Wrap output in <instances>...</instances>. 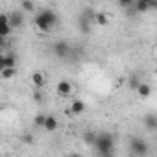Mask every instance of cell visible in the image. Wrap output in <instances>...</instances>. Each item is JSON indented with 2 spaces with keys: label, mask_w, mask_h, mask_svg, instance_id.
<instances>
[{
  "label": "cell",
  "mask_w": 157,
  "mask_h": 157,
  "mask_svg": "<svg viewBox=\"0 0 157 157\" xmlns=\"http://www.w3.org/2000/svg\"><path fill=\"white\" fill-rule=\"evenodd\" d=\"M4 44H6V37L0 35V46H4Z\"/></svg>",
  "instance_id": "obj_26"
},
{
  "label": "cell",
  "mask_w": 157,
  "mask_h": 157,
  "mask_svg": "<svg viewBox=\"0 0 157 157\" xmlns=\"http://www.w3.org/2000/svg\"><path fill=\"white\" fill-rule=\"evenodd\" d=\"M94 19H96V22H98V26H107V24H109L107 15H104V13H96Z\"/></svg>",
  "instance_id": "obj_17"
},
{
  "label": "cell",
  "mask_w": 157,
  "mask_h": 157,
  "mask_svg": "<svg viewBox=\"0 0 157 157\" xmlns=\"http://www.w3.org/2000/svg\"><path fill=\"white\" fill-rule=\"evenodd\" d=\"M94 137H96V133H85V135H83V140H85L89 146H93V144H94Z\"/></svg>",
  "instance_id": "obj_20"
},
{
  "label": "cell",
  "mask_w": 157,
  "mask_h": 157,
  "mask_svg": "<svg viewBox=\"0 0 157 157\" xmlns=\"http://www.w3.org/2000/svg\"><path fill=\"white\" fill-rule=\"evenodd\" d=\"M139 83H140V80H139L137 76H131L129 80H128V85H129L131 89H137V85H139Z\"/></svg>",
  "instance_id": "obj_21"
},
{
  "label": "cell",
  "mask_w": 157,
  "mask_h": 157,
  "mask_svg": "<svg viewBox=\"0 0 157 157\" xmlns=\"http://www.w3.org/2000/svg\"><path fill=\"white\" fill-rule=\"evenodd\" d=\"M129 148H131V153L137 155V157L148 155V144H146V140H142V139H139V137H133V139H131Z\"/></svg>",
  "instance_id": "obj_4"
},
{
  "label": "cell",
  "mask_w": 157,
  "mask_h": 157,
  "mask_svg": "<svg viewBox=\"0 0 157 157\" xmlns=\"http://www.w3.org/2000/svg\"><path fill=\"white\" fill-rule=\"evenodd\" d=\"M144 126H146L148 131H155V129H157V117H155V115L144 117Z\"/></svg>",
  "instance_id": "obj_12"
},
{
  "label": "cell",
  "mask_w": 157,
  "mask_h": 157,
  "mask_svg": "<svg viewBox=\"0 0 157 157\" xmlns=\"http://www.w3.org/2000/svg\"><path fill=\"white\" fill-rule=\"evenodd\" d=\"M135 91H137V93H139L142 98H148V96L151 94V87H150L148 83H142V82L137 85V89H135Z\"/></svg>",
  "instance_id": "obj_13"
},
{
  "label": "cell",
  "mask_w": 157,
  "mask_h": 157,
  "mask_svg": "<svg viewBox=\"0 0 157 157\" xmlns=\"http://www.w3.org/2000/svg\"><path fill=\"white\" fill-rule=\"evenodd\" d=\"M17 74V68L15 67H8V68H4L2 72H0V76L4 78V80H10V78H13Z\"/></svg>",
  "instance_id": "obj_16"
},
{
  "label": "cell",
  "mask_w": 157,
  "mask_h": 157,
  "mask_svg": "<svg viewBox=\"0 0 157 157\" xmlns=\"http://www.w3.org/2000/svg\"><path fill=\"white\" fill-rule=\"evenodd\" d=\"M70 115H82L83 111H85V104L82 102V100H74L72 104H70Z\"/></svg>",
  "instance_id": "obj_10"
},
{
  "label": "cell",
  "mask_w": 157,
  "mask_h": 157,
  "mask_svg": "<svg viewBox=\"0 0 157 157\" xmlns=\"http://www.w3.org/2000/svg\"><path fill=\"white\" fill-rule=\"evenodd\" d=\"M133 2V0H118V4L120 6H124V8H129V4Z\"/></svg>",
  "instance_id": "obj_23"
},
{
  "label": "cell",
  "mask_w": 157,
  "mask_h": 157,
  "mask_svg": "<svg viewBox=\"0 0 157 157\" xmlns=\"http://www.w3.org/2000/svg\"><path fill=\"white\" fill-rule=\"evenodd\" d=\"M11 32H13V30H11L10 22H8V15H0V35H2V37H8Z\"/></svg>",
  "instance_id": "obj_8"
},
{
  "label": "cell",
  "mask_w": 157,
  "mask_h": 157,
  "mask_svg": "<svg viewBox=\"0 0 157 157\" xmlns=\"http://www.w3.org/2000/svg\"><path fill=\"white\" fill-rule=\"evenodd\" d=\"M4 65L8 67H17V57L13 54H4Z\"/></svg>",
  "instance_id": "obj_15"
},
{
  "label": "cell",
  "mask_w": 157,
  "mask_h": 157,
  "mask_svg": "<svg viewBox=\"0 0 157 157\" xmlns=\"http://www.w3.org/2000/svg\"><path fill=\"white\" fill-rule=\"evenodd\" d=\"M32 83L35 85V89H43L44 83H46V80H44V76L41 72H33L32 74Z\"/></svg>",
  "instance_id": "obj_11"
},
{
  "label": "cell",
  "mask_w": 157,
  "mask_h": 157,
  "mask_svg": "<svg viewBox=\"0 0 157 157\" xmlns=\"http://www.w3.org/2000/svg\"><path fill=\"white\" fill-rule=\"evenodd\" d=\"M8 22H10L11 30H19V28L24 26V15H22L21 11H11V13L8 15Z\"/></svg>",
  "instance_id": "obj_5"
},
{
  "label": "cell",
  "mask_w": 157,
  "mask_h": 157,
  "mask_svg": "<svg viewBox=\"0 0 157 157\" xmlns=\"http://www.w3.org/2000/svg\"><path fill=\"white\" fill-rule=\"evenodd\" d=\"M22 140H24L26 144H32V140H33V139H32L30 135H24V137H22Z\"/></svg>",
  "instance_id": "obj_24"
},
{
  "label": "cell",
  "mask_w": 157,
  "mask_h": 157,
  "mask_svg": "<svg viewBox=\"0 0 157 157\" xmlns=\"http://www.w3.org/2000/svg\"><path fill=\"white\" fill-rule=\"evenodd\" d=\"M43 128H44L46 131H56V129H57V118H56L54 115H46Z\"/></svg>",
  "instance_id": "obj_9"
},
{
  "label": "cell",
  "mask_w": 157,
  "mask_h": 157,
  "mask_svg": "<svg viewBox=\"0 0 157 157\" xmlns=\"http://www.w3.org/2000/svg\"><path fill=\"white\" fill-rule=\"evenodd\" d=\"M33 100H35V102H41V100H43V93H41L39 89L33 93Z\"/></svg>",
  "instance_id": "obj_22"
},
{
  "label": "cell",
  "mask_w": 157,
  "mask_h": 157,
  "mask_svg": "<svg viewBox=\"0 0 157 157\" xmlns=\"http://www.w3.org/2000/svg\"><path fill=\"white\" fill-rule=\"evenodd\" d=\"M93 146L100 155H111L115 150V137L111 133H96Z\"/></svg>",
  "instance_id": "obj_2"
},
{
  "label": "cell",
  "mask_w": 157,
  "mask_h": 157,
  "mask_svg": "<svg viewBox=\"0 0 157 157\" xmlns=\"http://www.w3.org/2000/svg\"><path fill=\"white\" fill-rule=\"evenodd\" d=\"M6 68V65H4V56H0V72H2Z\"/></svg>",
  "instance_id": "obj_25"
},
{
  "label": "cell",
  "mask_w": 157,
  "mask_h": 157,
  "mask_svg": "<svg viewBox=\"0 0 157 157\" xmlns=\"http://www.w3.org/2000/svg\"><path fill=\"white\" fill-rule=\"evenodd\" d=\"M56 24H57V15L52 10H41L35 15V26L41 32H50L56 28Z\"/></svg>",
  "instance_id": "obj_1"
},
{
  "label": "cell",
  "mask_w": 157,
  "mask_h": 157,
  "mask_svg": "<svg viewBox=\"0 0 157 157\" xmlns=\"http://www.w3.org/2000/svg\"><path fill=\"white\" fill-rule=\"evenodd\" d=\"M52 50H54V56L59 57V59H67V57H70V54H72V46H70L67 41H57V43H54Z\"/></svg>",
  "instance_id": "obj_3"
},
{
  "label": "cell",
  "mask_w": 157,
  "mask_h": 157,
  "mask_svg": "<svg viewBox=\"0 0 157 157\" xmlns=\"http://www.w3.org/2000/svg\"><path fill=\"white\" fill-rule=\"evenodd\" d=\"M21 8H22L26 13H33V11H35V4H33V0H21Z\"/></svg>",
  "instance_id": "obj_14"
},
{
  "label": "cell",
  "mask_w": 157,
  "mask_h": 157,
  "mask_svg": "<svg viewBox=\"0 0 157 157\" xmlns=\"http://www.w3.org/2000/svg\"><path fill=\"white\" fill-rule=\"evenodd\" d=\"M70 93H72V83L67 82V80H61L57 83V94L59 96H68Z\"/></svg>",
  "instance_id": "obj_7"
},
{
  "label": "cell",
  "mask_w": 157,
  "mask_h": 157,
  "mask_svg": "<svg viewBox=\"0 0 157 157\" xmlns=\"http://www.w3.org/2000/svg\"><path fill=\"white\" fill-rule=\"evenodd\" d=\"M135 10H137L139 13L150 11V4H148V2H142V0H137V6H135Z\"/></svg>",
  "instance_id": "obj_18"
},
{
  "label": "cell",
  "mask_w": 157,
  "mask_h": 157,
  "mask_svg": "<svg viewBox=\"0 0 157 157\" xmlns=\"http://www.w3.org/2000/svg\"><path fill=\"white\" fill-rule=\"evenodd\" d=\"M89 17H91V11H87L85 15H82V17H80V21H78V28H80V32H82V33H89V32H91Z\"/></svg>",
  "instance_id": "obj_6"
},
{
  "label": "cell",
  "mask_w": 157,
  "mask_h": 157,
  "mask_svg": "<svg viewBox=\"0 0 157 157\" xmlns=\"http://www.w3.org/2000/svg\"><path fill=\"white\" fill-rule=\"evenodd\" d=\"M44 118H46V115H43V113H39L35 118H33V124L37 126V128H43V124H44Z\"/></svg>",
  "instance_id": "obj_19"
}]
</instances>
